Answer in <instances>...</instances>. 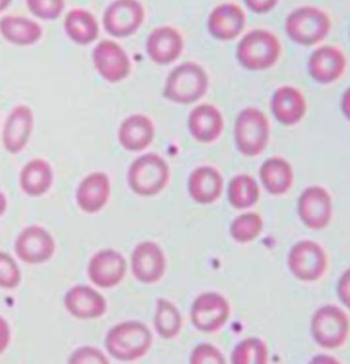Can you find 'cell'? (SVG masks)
I'll return each mask as SVG.
<instances>
[{
    "label": "cell",
    "instance_id": "6da1fadb",
    "mask_svg": "<svg viewBox=\"0 0 350 364\" xmlns=\"http://www.w3.org/2000/svg\"><path fill=\"white\" fill-rule=\"evenodd\" d=\"M152 331L140 321H126L111 328L104 346L116 360L134 362L146 356L152 346Z\"/></svg>",
    "mask_w": 350,
    "mask_h": 364
},
{
    "label": "cell",
    "instance_id": "7a4b0ae2",
    "mask_svg": "<svg viewBox=\"0 0 350 364\" xmlns=\"http://www.w3.org/2000/svg\"><path fill=\"white\" fill-rule=\"evenodd\" d=\"M280 53L282 46L274 33L266 29H255L241 38L236 56L244 69L261 72L275 66Z\"/></svg>",
    "mask_w": 350,
    "mask_h": 364
},
{
    "label": "cell",
    "instance_id": "3957f363",
    "mask_svg": "<svg viewBox=\"0 0 350 364\" xmlns=\"http://www.w3.org/2000/svg\"><path fill=\"white\" fill-rule=\"evenodd\" d=\"M208 91V75L195 62H185L174 68L163 88V96L177 105H192L199 102Z\"/></svg>",
    "mask_w": 350,
    "mask_h": 364
},
{
    "label": "cell",
    "instance_id": "277c9868",
    "mask_svg": "<svg viewBox=\"0 0 350 364\" xmlns=\"http://www.w3.org/2000/svg\"><path fill=\"white\" fill-rule=\"evenodd\" d=\"M170 167L158 154H146L130 164L128 183L130 189L143 198L159 195L170 181Z\"/></svg>",
    "mask_w": 350,
    "mask_h": 364
},
{
    "label": "cell",
    "instance_id": "5b68a950",
    "mask_svg": "<svg viewBox=\"0 0 350 364\" xmlns=\"http://www.w3.org/2000/svg\"><path fill=\"white\" fill-rule=\"evenodd\" d=\"M285 31L295 44L311 47L323 41L330 33L332 19L317 7L302 6L286 17Z\"/></svg>",
    "mask_w": 350,
    "mask_h": 364
},
{
    "label": "cell",
    "instance_id": "8992f818",
    "mask_svg": "<svg viewBox=\"0 0 350 364\" xmlns=\"http://www.w3.org/2000/svg\"><path fill=\"white\" fill-rule=\"evenodd\" d=\"M270 122L256 107H246L237 115L234 124V143L244 156H258L268 146Z\"/></svg>",
    "mask_w": 350,
    "mask_h": 364
},
{
    "label": "cell",
    "instance_id": "52a82bcc",
    "mask_svg": "<svg viewBox=\"0 0 350 364\" xmlns=\"http://www.w3.org/2000/svg\"><path fill=\"white\" fill-rule=\"evenodd\" d=\"M349 330V318L345 311L332 304L317 309L311 319V334L315 343L324 349H337L344 346Z\"/></svg>",
    "mask_w": 350,
    "mask_h": 364
},
{
    "label": "cell",
    "instance_id": "ba28073f",
    "mask_svg": "<svg viewBox=\"0 0 350 364\" xmlns=\"http://www.w3.org/2000/svg\"><path fill=\"white\" fill-rule=\"evenodd\" d=\"M288 266L297 279L314 282L326 273L327 256L320 244L311 240H302L289 251Z\"/></svg>",
    "mask_w": 350,
    "mask_h": 364
},
{
    "label": "cell",
    "instance_id": "9c48e42d",
    "mask_svg": "<svg viewBox=\"0 0 350 364\" xmlns=\"http://www.w3.org/2000/svg\"><path fill=\"white\" fill-rule=\"evenodd\" d=\"M230 318V304L224 296L215 291H207L197 296L190 309L193 326L203 333L221 330Z\"/></svg>",
    "mask_w": 350,
    "mask_h": 364
},
{
    "label": "cell",
    "instance_id": "30bf717a",
    "mask_svg": "<svg viewBox=\"0 0 350 364\" xmlns=\"http://www.w3.org/2000/svg\"><path fill=\"white\" fill-rule=\"evenodd\" d=\"M297 213L301 222L311 230H323L332 218L330 193L319 185L308 186L297 201Z\"/></svg>",
    "mask_w": 350,
    "mask_h": 364
},
{
    "label": "cell",
    "instance_id": "8fae6325",
    "mask_svg": "<svg viewBox=\"0 0 350 364\" xmlns=\"http://www.w3.org/2000/svg\"><path fill=\"white\" fill-rule=\"evenodd\" d=\"M146 18V10L138 0H114L107 7L103 23L114 37L134 35Z\"/></svg>",
    "mask_w": 350,
    "mask_h": 364
},
{
    "label": "cell",
    "instance_id": "7c38bea8",
    "mask_svg": "<svg viewBox=\"0 0 350 364\" xmlns=\"http://www.w3.org/2000/svg\"><path fill=\"white\" fill-rule=\"evenodd\" d=\"M14 250L23 263L43 264L55 255V240L41 226H28L17 237Z\"/></svg>",
    "mask_w": 350,
    "mask_h": 364
},
{
    "label": "cell",
    "instance_id": "4fadbf2b",
    "mask_svg": "<svg viewBox=\"0 0 350 364\" xmlns=\"http://www.w3.org/2000/svg\"><path fill=\"white\" fill-rule=\"evenodd\" d=\"M128 270L125 256L115 250H102L91 257L88 263V277L93 285L102 289L118 287Z\"/></svg>",
    "mask_w": 350,
    "mask_h": 364
},
{
    "label": "cell",
    "instance_id": "5bb4252c",
    "mask_svg": "<svg viewBox=\"0 0 350 364\" xmlns=\"http://www.w3.org/2000/svg\"><path fill=\"white\" fill-rule=\"evenodd\" d=\"M93 63L102 78L112 84L124 81L131 72V63L126 51L111 40H103L94 47Z\"/></svg>",
    "mask_w": 350,
    "mask_h": 364
},
{
    "label": "cell",
    "instance_id": "9a60e30c",
    "mask_svg": "<svg viewBox=\"0 0 350 364\" xmlns=\"http://www.w3.org/2000/svg\"><path fill=\"white\" fill-rule=\"evenodd\" d=\"M131 273L143 284H156L166 273V256L159 244L143 241L131 252Z\"/></svg>",
    "mask_w": 350,
    "mask_h": 364
},
{
    "label": "cell",
    "instance_id": "2e32d148",
    "mask_svg": "<svg viewBox=\"0 0 350 364\" xmlns=\"http://www.w3.org/2000/svg\"><path fill=\"white\" fill-rule=\"evenodd\" d=\"M246 23L245 11L239 4L222 3L208 16V33L221 41H231L240 36Z\"/></svg>",
    "mask_w": 350,
    "mask_h": 364
},
{
    "label": "cell",
    "instance_id": "e0dca14e",
    "mask_svg": "<svg viewBox=\"0 0 350 364\" xmlns=\"http://www.w3.org/2000/svg\"><path fill=\"white\" fill-rule=\"evenodd\" d=\"M63 306L72 316L81 321L100 318L107 311L104 296L87 285H75L66 291Z\"/></svg>",
    "mask_w": 350,
    "mask_h": 364
},
{
    "label": "cell",
    "instance_id": "ac0fdd59",
    "mask_svg": "<svg viewBox=\"0 0 350 364\" xmlns=\"http://www.w3.org/2000/svg\"><path fill=\"white\" fill-rule=\"evenodd\" d=\"M149 59L160 66L174 63L184 51V38L171 26H160L153 29L146 44Z\"/></svg>",
    "mask_w": 350,
    "mask_h": 364
},
{
    "label": "cell",
    "instance_id": "d6986e66",
    "mask_svg": "<svg viewBox=\"0 0 350 364\" xmlns=\"http://www.w3.org/2000/svg\"><path fill=\"white\" fill-rule=\"evenodd\" d=\"M35 128V115L29 106L21 105L13 109L4 124L3 128V146L10 154H18L32 136Z\"/></svg>",
    "mask_w": 350,
    "mask_h": 364
},
{
    "label": "cell",
    "instance_id": "ffe728a7",
    "mask_svg": "<svg viewBox=\"0 0 350 364\" xmlns=\"http://www.w3.org/2000/svg\"><path fill=\"white\" fill-rule=\"evenodd\" d=\"M111 182L109 176L102 171H94L80 182L75 200L78 207L87 214L102 211L110 200Z\"/></svg>",
    "mask_w": 350,
    "mask_h": 364
},
{
    "label": "cell",
    "instance_id": "44dd1931",
    "mask_svg": "<svg viewBox=\"0 0 350 364\" xmlns=\"http://www.w3.org/2000/svg\"><path fill=\"white\" fill-rule=\"evenodd\" d=\"M346 69V58L332 46L315 50L308 59V73L319 84H332L342 77Z\"/></svg>",
    "mask_w": 350,
    "mask_h": 364
},
{
    "label": "cell",
    "instance_id": "7402d4cb",
    "mask_svg": "<svg viewBox=\"0 0 350 364\" xmlns=\"http://www.w3.org/2000/svg\"><path fill=\"white\" fill-rule=\"evenodd\" d=\"M224 128V119L221 111L212 105H199L190 111L187 118V129L192 137L202 143L209 144L219 139Z\"/></svg>",
    "mask_w": 350,
    "mask_h": 364
},
{
    "label": "cell",
    "instance_id": "603a6c76",
    "mask_svg": "<svg viewBox=\"0 0 350 364\" xmlns=\"http://www.w3.org/2000/svg\"><path fill=\"white\" fill-rule=\"evenodd\" d=\"M187 192L197 204H212L219 200L223 193V177L215 167H196L189 176Z\"/></svg>",
    "mask_w": 350,
    "mask_h": 364
},
{
    "label": "cell",
    "instance_id": "cb8c5ba5",
    "mask_svg": "<svg viewBox=\"0 0 350 364\" xmlns=\"http://www.w3.org/2000/svg\"><path fill=\"white\" fill-rule=\"evenodd\" d=\"M271 111L278 122L286 127L300 124L307 114V102L295 87L285 85L278 88L271 97Z\"/></svg>",
    "mask_w": 350,
    "mask_h": 364
},
{
    "label": "cell",
    "instance_id": "d4e9b609",
    "mask_svg": "<svg viewBox=\"0 0 350 364\" xmlns=\"http://www.w3.org/2000/svg\"><path fill=\"white\" fill-rule=\"evenodd\" d=\"M155 139V125L152 119L143 115H130L121 124L118 130V140L121 146L130 152H141L152 144Z\"/></svg>",
    "mask_w": 350,
    "mask_h": 364
},
{
    "label": "cell",
    "instance_id": "484cf974",
    "mask_svg": "<svg viewBox=\"0 0 350 364\" xmlns=\"http://www.w3.org/2000/svg\"><path fill=\"white\" fill-rule=\"evenodd\" d=\"M258 177L264 189L274 196L288 193L293 186L295 180L292 164L279 156L268 158L261 164Z\"/></svg>",
    "mask_w": 350,
    "mask_h": 364
},
{
    "label": "cell",
    "instance_id": "4316f807",
    "mask_svg": "<svg viewBox=\"0 0 350 364\" xmlns=\"http://www.w3.org/2000/svg\"><path fill=\"white\" fill-rule=\"evenodd\" d=\"M54 182L51 164L44 159H33L23 166L19 173V186L23 193L38 198L47 193Z\"/></svg>",
    "mask_w": 350,
    "mask_h": 364
},
{
    "label": "cell",
    "instance_id": "83f0119b",
    "mask_svg": "<svg viewBox=\"0 0 350 364\" xmlns=\"http://www.w3.org/2000/svg\"><path fill=\"white\" fill-rule=\"evenodd\" d=\"M0 33L9 43L26 47L41 38L43 29L32 19L9 16L0 19Z\"/></svg>",
    "mask_w": 350,
    "mask_h": 364
},
{
    "label": "cell",
    "instance_id": "f1b7e54d",
    "mask_svg": "<svg viewBox=\"0 0 350 364\" xmlns=\"http://www.w3.org/2000/svg\"><path fill=\"white\" fill-rule=\"evenodd\" d=\"M65 31L74 43L87 46L99 37V23L94 16L84 9H74L65 19Z\"/></svg>",
    "mask_w": 350,
    "mask_h": 364
},
{
    "label": "cell",
    "instance_id": "f546056e",
    "mask_svg": "<svg viewBox=\"0 0 350 364\" xmlns=\"http://www.w3.org/2000/svg\"><path fill=\"white\" fill-rule=\"evenodd\" d=\"M227 199L236 210H248L260 199L258 183L249 174H239L227 185Z\"/></svg>",
    "mask_w": 350,
    "mask_h": 364
},
{
    "label": "cell",
    "instance_id": "4dcf8cb0",
    "mask_svg": "<svg viewBox=\"0 0 350 364\" xmlns=\"http://www.w3.org/2000/svg\"><path fill=\"white\" fill-rule=\"evenodd\" d=\"M153 325L162 338L171 340L177 337L182 328V315L175 304L160 297L156 301Z\"/></svg>",
    "mask_w": 350,
    "mask_h": 364
},
{
    "label": "cell",
    "instance_id": "1f68e13d",
    "mask_svg": "<svg viewBox=\"0 0 350 364\" xmlns=\"http://www.w3.org/2000/svg\"><path fill=\"white\" fill-rule=\"evenodd\" d=\"M231 364H268V348L258 337H248L233 349Z\"/></svg>",
    "mask_w": 350,
    "mask_h": 364
},
{
    "label": "cell",
    "instance_id": "d6a6232c",
    "mask_svg": "<svg viewBox=\"0 0 350 364\" xmlns=\"http://www.w3.org/2000/svg\"><path fill=\"white\" fill-rule=\"evenodd\" d=\"M263 219L256 213H244L230 225V235L234 241L248 244L256 240L263 232Z\"/></svg>",
    "mask_w": 350,
    "mask_h": 364
},
{
    "label": "cell",
    "instance_id": "836d02e7",
    "mask_svg": "<svg viewBox=\"0 0 350 364\" xmlns=\"http://www.w3.org/2000/svg\"><path fill=\"white\" fill-rule=\"evenodd\" d=\"M22 279V274L14 257L0 251V288L1 289H16Z\"/></svg>",
    "mask_w": 350,
    "mask_h": 364
},
{
    "label": "cell",
    "instance_id": "e575fe53",
    "mask_svg": "<svg viewBox=\"0 0 350 364\" xmlns=\"http://www.w3.org/2000/svg\"><path fill=\"white\" fill-rule=\"evenodd\" d=\"M28 9L37 18L53 21L65 10V0H26Z\"/></svg>",
    "mask_w": 350,
    "mask_h": 364
},
{
    "label": "cell",
    "instance_id": "d590c367",
    "mask_svg": "<svg viewBox=\"0 0 350 364\" xmlns=\"http://www.w3.org/2000/svg\"><path fill=\"white\" fill-rule=\"evenodd\" d=\"M190 364H226V359L217 346L211 344H199L190 353Z\"/></svg>",
    "mask_w": 350,
    "mask_h": 364
},
{
    "label": "cell",
    "instance_id": "8d00e7d4",
    "mask_svg": "<svg viewBox=\"0 0 350 364\" xmlns=\"http://www.w3.org/2000/svg\"><path fill=\"white\" fill-rule=\"evenodd\" d=\"M67 364H110V360L94 346H81L70 355Z\"/></svg>",
    "mask_w": 350,
    "mask_h": 364
},
{
    "label": "cell",
    "instance_id": "74e56055",
    "mask_svg": "<svg viewBox=\"0 0 350 364\" xmlns=\"http://www.w3.org/2000/svg\"><path fill=\"white\" fill-rule=\"evenodd\" d=\"M337 294L341 303L350 310V269L345 270L339 277V281L337 285Z\"/></svg>",
    "mask_w": 350,
    "mask_h": 364
},
{
    "label": "cell",
    "instance_id": "f35d334b",
    "mask_svg": "<svg viewBox=\"0 0 350 364\" xmlns=\"http://www.w3.org/2000/svg\"><path fill=\"white\" fill-rule=\"evenodd\" d=\"M244 1L252 13L266 14L277 7L279 0H244Z\"/></svg>",
    "mask_w": 350,
    "mask_h": 364
},
{
    "label": "cell",
    "instance_id": "ab89813d",
    "mask_svg": "<svg viewBox=\"0 0 350 364\" xmlns=\"http://www.w3.org/2000/svg\"><path fill=\"white\" fill-rule=\"evenodd\" d=\"M11 343V330L9 322L0 316V353H3Z\"/></svg>",
    "mask_w": 350,
    "mask_h": 364
},
{
    "label": "cell",
    "instance_id": "60d3db41",
    "mask_svg": "<svg viewBox=\"0 0 350 364\" xmlns=\"http://www.w3.org/2000/svg\"><path fill=\"white\" fill-rule=\"evenodd\" d=\"M341 111L344 117L350 122V88L344 92L341 99Z\"/></svg>",
    "mask_w": 350,
    "mask_h": 364
},
{
    "label": "cell",
    "instance_id": "b9f144b4",
    "mask_svg": "<svg viewBox=\"0 0 350 364\" xmlns=\"http://www.w3.org/2000/svg\"><path fill=\"white\" fill-rule=\"evenodd\" d=\"M310 364H341V362L330 355H317L310 362Z\"/></svg>",
    "mask_w": 350,
    "mask_h": 364
},
{
    "label": "cell",
    "instance_id": "7bdbcfd3",
    "mask_svg": "<svg viewBox=\"0 0 350 364\" xmlns=\"http://www.w3.org/2000/svg\"><path fill=\"white\" fill-rule=\"evenodd\" d=\"M6 210H7V199H6L4 193L0 192V217L6 213Z\"/></svg>",
    "mask_w": 350,
    "mask_h": 364
},
{
    "label": "cell",
    "instance_id": "ee69618b",
    "mask_svg": "<svg viewBox=\"0 0 350 364\" xmlns=\"http://www.w3.org/2000/svg\"><path fill=\"white\" fill-rule=\"evenodd\" d=\"M11 1H13V0H0V11L6 10V9L11 4Z\"/></svg>",
    "mask_w": 350,
    "mask_h": 364
}]
</instances>
